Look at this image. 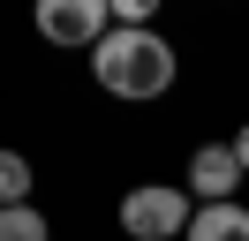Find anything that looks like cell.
Masks as SVG:
<instances>
[{
  "instance_id": "obj_5",
  "label": "cell",
  "mask_w": 249,
  "mask_h": 241,
  "mask_svg": "<svg viewBox=\"0 0 249 241\" xmlns=\"http://www.w3.org/2000/svg\"><path fill=\"white\" fill-rule=\"evenodd\" d=\"M181 241H249V204L242 196H234V204H204Z\"/></svg>"
},
{
  "instance_id": "obj_3",
  "label": "cell",
  "mask_w": 249,
  "mask_h": 241,
  "mask_svg": "<svg viewBox=\"0 0 249 241\" xmlns=\"http://www.w3.org/2000/svg\"><path fill=\"white\" fill-rule=\"evenodd\" d=\"M106 30H113L106 0H38V38L61 45V53H91Z\"/></svg>"
},
{
  "instance_id": "obj_7",
  "label": "cell",
  "mask_w": 249,
  "mask_h": 241,
  "mask_svg": "<svg viewBox=\"0 0 249 241\" xmlns=\"http://www.w3.org/2000/svg\"><path fill=\"white\" fill-rule=\"evenodd\" d=\"M0 241H53V226H46L38 204H8L0 211Z\"/></svg>"
},
{
  "instance_id": "obj_8",
  "label": "cell",
  "mask_w": 249,
  "mask_h": 241,
  "mask_svg": "<svg viewBox=\"0 0 249 241\" xmlns=\"http://www.w3.org/2000/svg\"><path fill=\"white\" fill-rule=\"evenodd\" d=\"M227 143H234V158H242V173H249V120H242V128L227 136Z\"/></svg>"
},
{
  "instance_id": "obj_6",
  "label": "cell",
  "mask_w": 249,
  "mask_h": 241,
  "mask_svg": "<svg viewBox=\"0 0 249 241\" xmlns=\"http://www.w3.org/2000/svg\"><path fill=\"white\" fill-rule=\"evenodd\" d=\"M31 189H38V173H31V158H23V151H8V143H0V211H8V204H31Z\"/></svg>"
},
{
  "instance_id": "obj_1",
  "label": "cell",
  "mask_w": 249,
  "mask_h": 241,
  "mask_svg": "<svg viewBox=\"0 0 249 241\" xmlns=\"http://www.w3.org/2000/svg\"><path fill=\"white\" fill-rule=\"evenodd\" d=\"M91 75L106 98H128V105H151L174 90V75H181V53H174L159 30H106V38L91 45Z\"/></svg>"
},
{
  "instance_id": "obj_4",
  "label": "cell",
  "mask_w": 249,
  "mask_h": 241,
  "mask_svg": "<svg viewBox=\"0 0 249 241\" xmlns=\"http://www.w3.org/2000/svg\"><path fill=\"white\" fill-rule=\"evenodd\" d=\"M242 158H234V143H196L189 151V173H181V189H189V204H234V189H242Z\"/></svg>"
},
{
  "instance_id": "obj_2",
  "label": "cell",
  "mask_w": 249,
  "mask_h": 241,
  "mask_svg": "<svg viewBox=\"0 0 249 241\" xmlns=\"http://www.w3.org/2000/svg\"><path fill=\"white\" fill-rule=\"evenodd\" d=\"M121 234L128 241H181L189 234V219H196V204H189V189L181 181H136V189L121 196Z\"/></svg>"
}]
</instances>
